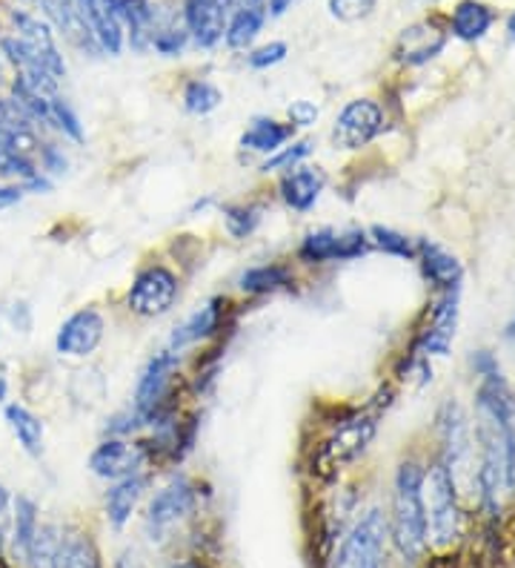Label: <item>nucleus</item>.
<instances>
[{"instance_id":"f257e3e1","label":"nucleus","mask_w":515,"mask_h":568,"mask_svg":"<svg viewBox=\"0 0 515 568\" xmlns=\"http://www.w3.org/2000/svg\"><path fill=\"white\" fill-rule=\"evenodd\" d=\"M378 419L367 408H336L318 425L307 445V474L321 488L332 486L370 454L378 437Z\"/></svg>"},{"instance_id":"f03ea898","label":"nucleus","mask_w":515,"mask_h":568,"mask_svg":"<svg viewBox=\"0 0 515 568\" xmlns=\"http://www.w3.org/2000/svg\"><path fill=\"white\" fill-rule=\"evenodd\" d=\"M426 465L415 457H406L395 465L392 474V499L387 520H390L392 551L399 555L401 566L415 568L426 555V506H424Z\"/></svg>"},{"instance_id":"7ed1b4c3","label":"nucleus","mask_w":515,"mask_h":568,"mask_svg":"<svg viewBox=\"0 0 515 568\" xmlns=\"http://www.w3.org/2000/svg\"><path fill=\"white\" fill-rule=\"evenodd\" d=\"M130 405L141 416L144 430L155 428L195 405L189 399V388H186V356L175 354L166 345L150 354V359L141 365L135 376Z\"/></svg>"},{"instance_id":"20e7f679","label":"nucleus","mask_w":515,"mask_h":568,"mask_svg":"<svg viewBox=\"0 0 515 568\" xmlns=\"http://www.w3.org/2000/svg\"><path fill=\"white\" fill-rule=\"evenodd\" d=\"M209 488L195 474L175 468L158 486H152L141 511V534L150 546H166L204 511Z\"/></svg>"},{"instance_id":"39448f33","label":"nucleus","mask_w":515,"mask_h":568,"mask_svg":"<svg viewBox=\"0 0 515 568\" xmlns=\"http://www.w3.org/2000/svg\"><path fill=\"white\" fill-rule=\"evenodd\" d=\"M184 296V276L166 258H150L132 273L121 307L135 322L166 320Z\"/></svg>"},{"instance_id":"423d86ee","label":"nucleus","mask_w":515,"mask_h":568,"mask_svg":"<svg viewBox=\"0 0 515 568\" xmlns=\"http://www.w3.org/2000/svg\"><path fill=\"white\" fill-rule=\"evenodd\" d=\"M238 298L233 293H213L200 305L186 313L184 320L172 325L164 345L181 356H193L204 347L224 342L235 331V313H238Z\"/></svg>"},{"instance_id":"0eeeda50","label":"nucleus","mask_w":515,"mask_h":568,"mask_svg":"<svg viewBox=\"0 0 515 568\" xmlns=\"http://www.w3.org/2000/svg\"><path fill=\"white\" fill-rule=\"evenodd\" d=\"M370 253V236L361 224H350V227L318 224L298 239L289 258L298 264V271H323V267H336V264L361 262Z\"/></svg>"},{"instance_id":"6e6552de","label":"nucleus","mask_w":515,"mask_h":568,"mask_svg":"<svg viewBox=\"0 0 515 568\" xmlns=\"http://www.w3.org/2000/svg\"><path fill=\"white\" fill-rule=\"evenodd\" d=\"M390 520L381 506H367L356 517L323 568H390Z\"/></svg>"},{"instance_id":"1a4fd4ad","label":"nucleus","mask_w":515,"mask_h":568,"mask_svg":"<svg viewBox=\"0 0 515 568\" xmlns=\"http://www.w3.org/2000/svg\"><path fill=\"white\" fill-rule=\"evenodd\" d=\"M424 506L426 540L433 542L435 548H450L464 531V514H461L459 483L439 457H433L426 465Z\"/></svg>"},{"instance_id":"9d476101","label":"nucleus","mask_w":515,"mask_h":568,"mask_svg":"<svg viewBox=\"0 0 515 568\" xmlns=\"http://www.w3.org/2000/svg\"><path fill=\"white\" fill-rule=\"evenodd\" d=\"M387 132V112L381 101L367 95L350 98L330 124V146L336 153L356 155L375 144Z\"/></svg>"},{"instance_id":"9b49d317","label":"nucleus","mask_w":515,"mask_h":568,"mask_svg":"<svg viewBox=\"0 0 515 568\" xmlns=\"http://www.w3.org/2000/svg\"><path fill=\"white\" fill-rule=\"evenodd\" d=\"M110 320L101 305H81L66 313L52 336V351L63 362H90L106 342Z\"/></svg>"},{"instance_id":"f8f14e48","label":"nucleus","mask_w":515,"mask_h":568,"mask_svg":"<svg viewBox=\"0 0 515 568\" xmlns=\"http://www.w3.org/2000/svg\"><path fill=\"white\" fill-rule=\"evenodd\" d=\"M86 468L101 483H115V479L132 477V474L155 471L150 445L144 437H97L90 457H86Z\"/></svg>"},{"instance_id":"ddd939ff","label":"nucleus","mask_w":515,"mask_h":568,"mask_svg":"<svg viewBox=\"0 0 515 568\" xmlns=\"http://www.w3.org/2000/svg\"><path fill=\"white\" fill-rule=\"evenodd\" d=\"M435 437H439V454L435 457L453 471L455 483L461 479V471H467L470 457H473V423L467 410L459 399H444L435 410Z\"/></svg>"},{"instance_id":"4468645a","label":"nucleus","mask_w":515,"mask_h":568,"mask_svg":"<svg viewBox=\"0 0 515 568\" xmlns=\"http://www.w3.org/2000/svg\"><path fill=\"white\" fill-rule=\"evenodd\" d=\"M301 273L292 258H267V262L247 264L235 276L233 296L238 302H264V298L284 296V293L298 291Z\"/></svg>"},{"instance_id":"2eb2a0df","label":"nucleus","mask_w":515,"mask_h":568,"mask_svg":"<svg viewBox=\"0 0 515 568\" xmlns=\"http://www.w3.org/2000/svg\"><path fill=\"white\" fill-rule=\"evenodd\" d=\"M330 190V173L321 164H307L272 179V199L292 215H312Z\"/></svg>"},{"instance_id":"dca6fc26","label":"nucleus","mask_w":515,"mask_h":568,"mask_svg":"<svg viewBox=\"0 0 515 568\" xmlns=\"http://www.w3.org/2000/svg\"><path fill=\"white\" fill-rule=\"evenodd\" d=\"M459 302L461 291L435 293V298L430 302V313H426V325L412 339V354H421L426 359L450 354L455 327H459Z\"/></svg>"},{"instance_id":"f3484780","label":"nucleus","mask_w":515,"mask_h":568,"mask_svg":"<svg viewBox=\"0 0 515 568\" xmlns=\"http://www.w3.org/2000/svg\"><path fill=\"white\" fill-rule=\"evenodd\" d=\"M152 486H155V471H141L132 474V477L115 479V483H106L101 497L103 520H106V526H110L112 531H124V528L135 520L137 511L144 508Z\"/></svg>"},{"instance_id":"a211bd4d","label":"nucleus","mask_w":515,"mask_h":568,"mask_svg":"<svg viewBox=\"0 0 515 568\" xmlns=\"http://www.w3.org/2000/svg\"><path fill=\"white\" fill-rule=\"evenodd\" d=\"M41 506L27 491H12V508H9V534H7V562L12 568H27L29 551H32L34 534L41 528Z\"/></svg>"},{"instance_id":"6ab92c4d","label":"nucleus","mask_w":515,"mask_h":568,"mask_svg":"<svg viewBox=\"0 0 515 568\" xmlns=\"http://www.w3.org/2000/svg\"><path fill=\"white\" fill-rule=\"evenodd\" d=\"M296 126L287 124L284 119H275V115H253L247 121V126L240 130L238 135V153L255 159V164L267 155L278 153L284 144L296 139Z\"/></svg>"},{"instance_id":"aec40b11","label":"nucleus","mask_w":515,"mask_h":568,"mask_svg":"<svg viewBox=\"0 0 515 568\" xmlns=\"http://www.w3.org/2000/svg\"><path fill=\"white\" fill-rule=\"evenodd\" d=\"M0 414H3V425H7L14 443H18V448L29 459L41 463L47 457V423H43V416L32 405L21 403V399H9L0 408Z\"/></svg>"},{"instance_id":"412c9836","label":"nucleus","mask_w":515,"mask_h":568,"mask_svg":"<svg viewBox=\"0 0 515 568\" xmlns=\"http://www.w3.org/2000/svg\"><path fill=\"white\" fill-rule=\"evenodd\" d=\"M181 18H184V29L189 32V41L198 49L209 52L224 41L229 14L220 0H184Z\"/></svg>"},{"instance_id":"4be33fe9","label":"nucleus","mask_w":515,"mask_h":568,"mask_svg":"<svg viewBox=\"0 0 515 568\" xmlns=\"http://www.w3.org/2000/svg\"><path fill=\"white\" fill-rule=\"evenodd\" d=\"M415 262H419V271L424 276V282L435 293L461 291L464 267H461L459 256H453L446 247L430 242V239H415Z\"/></svg>"},{"instance_id":"5701e85b","label":"nucleus","mask_w":515,"mask_h":568,"mask_svg":"<svg viewBox=\"0 0 515 568\" xmlns=\"http://www.w3.org/2000/svg\"><path fill=\"white\" fill-rule=\"evenodd\" d=\"M215 213H218L220 230L229 242H249L267 219V202H258V199L220 202Z\"/></svg>"},{"instance_id":"b1692460","label":"nucleus","mask_w":515,"mask_h":568,"mask_svg":"<svg viewBox=\"0 0 515 568\" xmlns=\"http://www.w3.org/2000/svg\"><path fill=\"white\" fill-rule=\"evenodd\" d=\"M446 36L435 23H415V27L404 29L395 43V61L404 67H421V63L433 61L444 49Z\"/></svg>"},{"instance_id":"393cba45","label":"nucleus","mask_w":515,"mask_h":568,"mask_svg":"<svg viewBox=\"0 0 515 568\" xmlns=\"http://www.w3.org/2000/svg\"><path fill=\"white\" fill-rule=\"evenodd\" d=\"M55 568H103V555L92 531L81 526H63Z\"/></svg>"},{"instance_id":"a878e982","label":"nucleus","mask_w":515,"mask_h":568,"mask_svg":"<svg viewBox=\"0 0 515 568\" xmlns=\"http://www.w3.org/2000/svg\"><path fill=\"white\" fill-rule=\"evenodd\" d=\"M267 18L269 14L261 3L235 9L227 18V29H224V43H227V49H233V52H249L255 47V41L261 38Z\"/></svg>"},{"instance_id":"bb28decb","label":"nucleus","mask_w":515,"mask_h":568,"mask_svg":"<svg viewBox=\"0 0 515 568\" xmlns=\"http://www.w3.org/2000/svg\"><path fill=\"white\" fill-rule=\"evenodd\" d=\"M318 153V141L312 135H296V139L284 144L278 153L267 155L255 164V173L261 175V179H278V175L289 173V170H296V166L307 164V161L316 159Z\"/></svg>"},{"instance_id":"cd10ccee","label":"nucleus","mask_w":515,"mask_h":568,"mask_svg":"<svg viewBox=\"0 0 515 568\" xmlns=\"http://www.w3.org/2000/svg\"><path fill=\"white\" fill-rule=\"evenodd\" d=\"M493 21L495 14L490 7H484L478 0H461L459 7H455L453 18H450V32H453L459 41L475 43L487 36Z\"/></svg>"},{"instance_id":"c85d7f7f","label":"nucleus","mask_w":515,"mask_h":568,"mask_svg":"<svg viewBox=\"0 0 515 568\" xmlns=\"http://www.w3.org/2000/svg\"><path fill=\"white\" fill-rule=\"evenodd\" d=\"M224 104V90L209 78H189L181 87V110L193 119H209Z\"/></svg>"},{"instance_id":"c756f323","label":"nucleus","mask_w":515,"mask_h":568,"mask_svg":"<svg viewBox=\"0 0 515 568\" xmlns=\"http://www.w3.org/2000/svg\"><path fill=\"white\" fill-rule=\"evenodd\" d=\"M49 135H52V139H61L63 144H75V146L86 144V126H83L81 115H78V110L72 106V101H69L63 92L52 98Z\"/></svg>"},{"instance_id":"7c9ffc66","label":"nucleus","mask_w":515,"mask_h":568,"mask_svg":"<svg viewBox=\"0 0 515 568\" xmlns=\"http://www.w3.org/2000/svg\"><path fill=\"white\" fill-rule=\"evenodd\" d=\"M63 526L58 520H41V528L34 534L32 551H29L27 568H55L58 548H61Z\"/></svg>"},{"instance_id":"2f4dec72","label":"nucleus","mask_w":515,"mask_h":568,"mask_svg":"<svg viewBox=\"0 0 515 568\" xmlns=\"http://www.w3.org/2000/svg\"><path fill=\"white\" fill-rule=\"evenodd\" d=\"M367 236H370L372 250H378V253L415 262V239H410L406 233H401V230L390 227V224H370V227H367Z\"/></svg>"},{"instance_id":"473e14b6","label":"nucleus","mask_w":515,"mask_h":568,"mask_svg":"<svg viewBox=\"0 0 515 568\" xmlns=\"http://www.w3.org/2000/svg\"><path fill=\"white\" fill-rule=\"evenodd\" d=\"M34 161L41 166V173L49 175L52 181H61L72 173V159H69L66 146H63L61 139H52V135H43Z\"/></svg>"},{"instance_id":"72a5a7b5","label":"nucleus","mask_w":515,"mask_h":568,"mask_svg":"<svg viewBox=\"0 0 515 568\" xmlns=\"http://www.w3.org/2000/svg\"><path fill=\"white\" fill-rule=\"evenodd\" d=\"M38 175H41V166H38V161L32 155L0 150V181L3 184H14V187L23 190Z\"/></svg>"},{"instance_id":"f704fd0d","label":"nucleus","mask_w":515,"mask_h":568,"mask_svg":"<svg viewBox=\"0 0 515 568\" xmlns=\"http://www.w3.org/2000/svg\"><path fill=\"white\" fill-rule=\"evenodd\" d=\"M186 43H189V32L184 29V23L155 21V32H152L150 49H155L158 55L178 58L186 49Z\"/></svg>"},{"instance_id":"c9c22d12","label":"nucleus","mask_w":515,"mask_h":568,"mask_svg":"<svg viewBox=\"0 0 515 568\" xmlns=\"http://www.w3.org/2000/svg\"><path fill=\"white\" fill-rule=\"evenodd\" d=\"M144 434V423H141V416L135 414L130 403L115 408L112 414L103 416L101 425V437H141Z\"/></svg>"},{"instance_id":"e433bc0d","label":"nucleus","mask_w":515,"mask_h":568,"mask_svg":"<svg viewBox=\"0 0 515 568\" xmlns=\"http://www.w3.org/2000/svg\"><path fill=\"white\" fill-rule=\"evenodd\" d=\"M284 121L296 126L298 135H307V132L316 130L318 121H321V106H318L316 101H309V98H296V101L287 106V112H284Z\"/></svg>"},{"instance_id":"4c0bfd02","label":"nucleus","mask_w":515,"mask_h":568,"mask_svg":"<svg viewBox=\"0 0 515 568\" xmlns=\"http://www.w3.org/2000/svg\"><path fill=\"white\" fill-rule=\"evenodd\" d=\"M0 130H23V132H41L38 124L27 115L18 101L7 90H0ZM43 135V132H41Z\"/></svg>"},{"instance_id":"58836bf2","label":"nucleus","mask_w":515,"mask_h":568,"mask_svg":"<svg viewBox=\"0 0 515 568\" xmlns=\"http://www.w3.org/2000/svg\"><path fill=\"white\" fill-rule=\"evenodd\" d=\"M289 55V47L284 41H269V43H261V47H253L247 52V67L255 72H267L272 70V67H278V63L287 61Z\"/></svg>"},{"instance_id":"ea45409f","label":"nucleus","mask_w":515,"mask_h":568,"mask_svg":"<svg viewBox=\"0 0 515 568\" xmlns=\"http://www.w3.org/2000/svg\"><path fill=\"white\" fill-rule=\"evenodd\" d=\"M378 0H327V9L336 21L358 23L375 12Z\"/></svg>"},{"instance_id":"a19ab883","label":"nucleus","mask_w":515,"mask_h":568,"mask_svg":"<svg viewBox=\"0 0 515 568\" xmlns=\"http://www.w3.org/2000/svg\"><path fill=\"white\" fill-rule=\"evenodd\" d=\"M3 322H7L14 333L29 336L34 327V307L29 305L27 298H12V302L3 307Z\"/></svg>"},{"instance_id":"79ce46f5","label":"nucleus","mask_w":515,"mask_h":568,"mask_svg":"<svg viewBox=\"0 0 515 568\" xmlns=\"http://www.w3.org/2000/svg\"><path fill=\"white\" fill-rule=\"evenodd\" d=\"M470 367H473V374L478 376V379H484V376H493V374H502V365H498L495 354L493 351H484V347H478V351H473V354H470Z\"/></svg>"},{"instance_id":"37998d69","label":"nucleus","mask_w":515,"mask_h":568,"mask_svg":"<svg viewBox=\"0 0 515 568\" xmlns=\"http://www.w3.org/2000/svg\"><path fill=\"white\" fill-rule=\"evenodd\" d=\"M23 199H27V193H23L21 187H14V184H3V181H0V210L18 207V204H23Z\"/></svg>"},{"instance_id":"c03bdc74","label":"nucleus","mask_w":515,"mask_h":568,"mask_svg":"<svg viewBox=\"0 0 515 568\" xmlns=\"http://www.w3.org/2000/svg\"><path fill=\"white\" fill-rule=\"evenodd\" d=\"M12 399V379H9L7 362L0 359V408Z\"/></svg>"},{"instance_id":"a18cd8bd","label":"nucleus","mask_w":515,"mask_h":568,"mask_svg":"<svg viewBox=\"0 0 515 568\" xmlns=\"http://www.w3.org/2000/svg\"><path fill=\"white\" fill-rule=\"evenodd\" d=\"M166 568H209V566H206V562L200 560V557H184V560L169 562V566H166Z\"/></svg>"},{"instance_id":"49530a36","label":"nucleus","mask_w":515,"mask_h":568,"mask_svg":"<svg viewBox=\"0 0 515 568\" xmlns=\"http://www.w3.org/2000/svg\"><path fill=\"white\" fill-rule=\"evenodd\" d=\"M220 3H224V7H227V12H229V9H244V7H253L255 0H220Z\"/></svg>"},{"instance_id":"de8ad7c7","label":"nucleus","mask_w":515,"mask_h":568,"mask_svg":"<svg viewBox=\"0 0 515 568\" xmlns=\"http://www.w3.org/2000/svg\"><path fill=\"white\" fill-rule=\"evenodd\" d=\"M504 339L513 342V345H515V316L507 322V327H504Z\"/></svg>"},{"instance_id":"09e8293b","label":"nucleus","mask_w":515,"mask_h":568,"mask_svg":"<svg viewBox=\"0 0 515 568\" xmlns=\"http://www.w3.org/2000/svg\"><path fill=\"white\" fill-rule=\"evenodd\" d=\"M7 83H9L7 67H3V61H0V90H7Z\"/></svg>"},{"instance_id":"8fccbe9b","label":"nucleus","mask_w":515,"mask_h":568,"mask_svg":"<svg viewBox=\"0 0 515 568\" xmlns=\"http://www.w3.org/2000/svg\"><path fill=\"white\" fill-rule=\"evenodd\" d=\"M507 32H509V38H513V41H515V12L509 14V21H507Z\"/></svg>"},{"instance_id":"3c124183","label":"nucleus","mask_w":515,"mask_h":568,"mask_svg":"<svg viewBox=\"0 0 515 568\" xmlns=\"http://www.w3.org/2000/svg\"><path fill=\"white\" fill-rule=\"evenodd\" d=\"M0 342H3V320H0Z\"/></svg>"},{"instance_id":"603ef678","label":"nucleus","mask_w":515,"mask_h":568,"mask_svg":"<svg viewBox=\"0 0 515 568\" xmlns=\"http://www.w3.org/2000/svg\"><path fill=\"white\" fill-rule=\"evenodd\" d=\"M255 3H261V0H255Z\"/></svg>"}]
</instances>
